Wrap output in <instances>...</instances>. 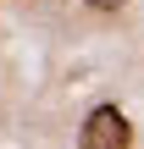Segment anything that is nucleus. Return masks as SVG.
Returning a JSON list of instances; mask_svg holds the SVG:
<instances>
[{
	"label": "nucleus",
	"mask_w": 144,
	"mask_h": 149,
	"mask_svg": "<svg viewBox=\"0 0 144 149\" xmlns=\"http://www.w3.org/2000/svg\"><path fill=\"white\" fill-rule=\"evenodd\" d=\"M89 6H94V11H122L128 0H89Z\"/></svg>",
	"instance_id": "2"
},
{
	"label": "nucleus",
	"mask_w": 144,
	"mask_h": 149,
	"mask_svg": "<svg viewBox=\"0 0 144 149\" xmlns=\"http://www.w3.org/2000/svg\"><path fill=\"white\" fill-rule=\"evenodd\" d=\"M83 149H128L133 144V122L117 111V105H94L83 116V133H78Z\"/></svg>",
	"instance_id": "1"
}]
</instances>
